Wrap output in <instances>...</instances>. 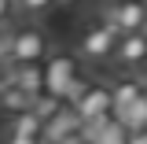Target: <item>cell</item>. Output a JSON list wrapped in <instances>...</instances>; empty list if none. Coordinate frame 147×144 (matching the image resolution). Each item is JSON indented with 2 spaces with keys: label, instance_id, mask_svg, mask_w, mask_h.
I'll list each match as a JSON object with an SVG mask.
<instances>
[{
  "label": "cell",
  "instance_id": "1",
  "mask_svg": "<svg viewBox=\"0 0 147 144\" xmlns=\"http://www.w3.org/2000/svg\"><path fill=\"white\" fill-rule=\"evenodd\" d=\"M118 37H121V33L110 26V18L99 15V11L92 8V11H85V18L77 22V41H74V52H77V59H85V63H92V67H103V63H110V59H114Z\"/></svg>",
  "mask_w": 147,
  "mask_h": 144
},
{
  "label": "cell",
  "instance_id": "2",
  "mask_svg": "<svg viewBox=\"0 0 147 144\" xmlns=\"http://www.w3.org/2000/svg\"><path fill=\"white\" fill-rule=\"evenodd\" d=\"M48 59V33L40 22H22L11 26V48H7V67L18 63H44Z\"/></svg>",
  "mask_w": 147,
  "mask_h": 144
},
{
  "label": "cell",
  "instance_id": "3",
  "mask_svg": "<svg viewBox=\"0 0 147 144\" xmlns=\"http://www.w3.org/2000/svg\"><path fill=\"white\" fill-rule=\"evenodd\" d=\"M70 107L77 111V118H81L85 126L107 118L110 115V85L107 81H81V85L70 92Z\"/></svg>",
  "mask_w": 147,
  "mask_h": 144
},
{
  "label": "cell",
  "instance_id": "4",
  "mask_svg": "<svg viewBox=\"0 0 147 144\" xmlns=\"http://www.w3.org/2000/svg\"><path fill=\"white\" fill-rule=\"evenodd\" d=\"M44 78H48V92L63 100H70V92L85 81V78H77V55L63 52V48H52V55L44 59Z\"/></svg>",
  "mask_w": 147,
  "mask_h": 144
},
{
  "label": "cell",
  "instance_id": "5",
  "mask_svg": "<svg viewBox=\"0 0 147 144\" xmlns=\"http://www.w3.org/2000/svg\"><path fill=\"white\" fill-rule=\"evenodd\" d=\"M99 15L110 18V26L118 33H136L144 30V11H147V0H99L96 8Z\"/></svg>",
  "mask_w": 147,
  "mask_h": 144
},
{
  "label": "cell",
  "instance_id": "6",
  "mask_svg": "<svg viewBox=\"0 0 147 144\" xmlns=\"http://www.w3.org/2000/svg\"><path fill=\"white\" fill-rule=\"evenodd\" d=\"M110 63H114L121 74H147V33H144V30L121 33Z\"/></svg>",
  "mask_w": 147,
  "mask_h": 144
},
{
  "label": "cell",
  "instance_id": "7",
  "mask_svg": "<svg viewBox=\"0 0 147 144\" xmlns=\"http://www.w3.org/2000/svg\"><path fill=\"white\" fill-rule=\"evenodd\" d=\"M144 96V74H114L110 78V115L125 111L129 104H136Z\"/></svg>",
  "mask_w": 147,
  "mask_h": 144
},
{
  "label": "cell",
  "instance_id": "8",
  "mask_svg": "<svg viewBox=\"0 0 147 144\" xmlns=\"http://www.w3.org/2000/svg\"><path fill=\"white\" fill-rule=\"evenodd\" d=\"M11 81H15L22 92H30V96H44L48 92V78H44V63H18L11 67Z\"/></svg>",
  "mask_w": 147,
  "mask_h": 144
},
{
  "label": "cell",
  "instance_id": "9",
  "mask_svg": "<svg viewBox=\"0 0 147 144\" xmlns=\"http://www.w3.org/2000/svg\"><path fill=\"white\" fill-rule=\"evenodd\" d=\"M40 137H44V122L37 118L33 111L11 118V126H7V144H37Z\"/></svg>",
  "mask_w": 147,
  "mask_h": 144
},
{
  "label": "cell",
  "instance_id": "10",
  "mask_svg": "<svg viewBox=\"0 0 147 144\" xmlns=\"http://www.w3.org/2000/svg\"><path fill=\"white\" fill-rule=\"evenodd\" d=\"M30 107H33V96H30V92H22V89L15 85V81H11L7 89L0 92V111H4V115L18 118V115H26Z\"/></svg>",
  "mask_w": 147,
  "mask_h": 144
},
{
  "label": "cell",
  "instance_id": "11",
  "mask_svg": "<svg viewBox=\"0 0 147 144\" xmlns=\"http://www.w3.org/2000/svg\"><path fill=\"white\" fill-rule=\"evenodd\" d=\"M48 11H55V0H22L18 4V15L30 18V22H37V18L48 15Z\"/></svg>",
  "mask_w": 147,
  "mask_h": 144
},
{
  "label": "cell",
  "instance_id": "12",
  "mask_svg": "<svg viewBox=\"0 0 147 144\" xmlns=\"http://www.w3.org/2000/svg\"><path fill=\"white\" fill-rule=\"evenodd\" d=\"M15 4L11 0H0V26H15Z\"/></svg>",
  "mask_w": 147,
  "mask_h": 144
},
{
  "label": "cell",
  "instance_id": "13",
  "mask_svg": "<svg viewBox=\"0 0 147 144\" xmlns=\"http://www.w3.org/2000/svg\"><path fill=\"white\" fill-rule=\"evenodd\" d=\"M7 48H11V26H0V59H7Z\"/></svg>",
  "mask_w": 147,
  "mask_h": 144
},
{
  "label": "cell",
  "instance_id": "14",
  "mask_svg": "<svg viewBox=\"0 0 147 144\" xmlns=\"http://www.w3.org/2000/svg\"><path fill=\"white\" fill-rule=\"evenodd\" d=\"M85 0H55V11H77Z\"/></svg>",
  "mask_w": 147,
  "mask_h": 144
},
{
  "label": "cell",
  "instance_id": "15",
  "mask_svg": "<svg viewBox=\"0 0 147 144\" xmlns=\"http://www.w3.org/2000/svg\"><path fill=\"white\" fill-rule=\"evenodd\" d=\"M125 144H147V133H129Z\"/></svg>",
  "mask_w": 147,
  "mask_h": 144
},
{
  "label": "cell",
  "instance_id": "16",
  "mask_svg": "<svg viewBox=\"0 0 147 144\" xmlns=\"http://www.w3.org/2000/svg\"><path fill=\"white\" fill-rule=\"evenodd\" d=\"M4 70H7V59H0V74H4Z\"/></svg>",
  "mask_w": 147,
  "mask_h": 144
},
{
  "label": "cell",
  "instance_id": "17",
  "mask_svg": "<svg viewBox=\"0 0 147 144\" xmlns=\"http://www.w3.org/2000/svg\"><path fill=\"white\" fill-rule=\"evenodd\" d=\"M144 33H147V11H144Z\"/></svg>",
  "mask_w": 147,
  "mask_h": 144
},
{
  "label": "cell",
  "instance_id": "18",
  "mask_svg": "<svg viewBox=\"0 0 147 144\" xmlns=\"http://www.w3.org/2000/svg\"><path fill=\"white\" fill-rule=\"evenodd\" d=\"M11 4H15V11H18V4H22V0H11Z\"/></svg>",
  "mask_w": 147,
  "mask_h": 144
},
{
  "label": "cell",
  "instance_id": "19",
  "mask_svg": "<svg viewBox=\"0 0 147 144\" xmlns=\"http://www.w3.org/2000/svg\"><path fill=\"white\" fill-rule=\"evenodd\" d=\"M37 144H52V141H44V137H40V141H37Z\"/></svg>",
  "mask_w": 147,
  "mask_h": 144
},
{
  "label": "cell",
  "instance_id": "20",
  "mask_svg": "<svg viewBox=\"0 0 147 144\" xmlns=\"http://www.w3.org/2000/svg\"><path fill=\"white\" fill-rule=\"evenodd\" d=\"M144 92H147V74H144Z\"/></svg>",
  "mask_w": 147,
  "mask_h": 144
},
{
  "label": "cell",
  "instance_id": "21",
  "mask_svg": "<svg viewBox=\"0 0 147 144\" xmlns=\"http://www.w3.org/2000/svg\"><path fill=\"white\" fill-rule=\"evenodd\" d=\"M144 133H147V129H144Z\"/></svg>",
  "mask_w": 147,
  "mask_h": 144
}]
</instances>
